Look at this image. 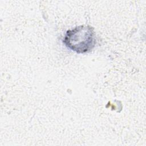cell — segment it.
<instances>
[{"label":"cell","instance_id":"obj_1","mask_svg":"<svg viewBox=\"0 0 146 146\" xmlns=\"http://www.w3.org/2000/svg\"><path fill=\"white\" fill-rule=\"evenodd\" d=\"M64 45L78 54L90 51L96 44L95 33L92 27L80 25L67 31L63 40Z\"/></svg>","mask_w":146,"mask_h":146}]
</instances>
